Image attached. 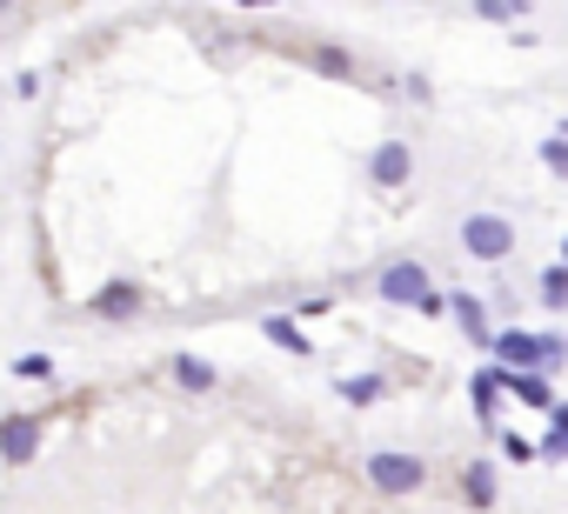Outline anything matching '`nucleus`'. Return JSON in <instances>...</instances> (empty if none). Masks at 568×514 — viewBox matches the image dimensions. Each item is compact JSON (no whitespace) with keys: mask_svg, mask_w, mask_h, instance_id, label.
<instances>
[{"mask_svg":"<svg viewBox=\"0 0 568 514\" xmlns=\"http://www.w3.org/2000/svg\"><path fill=\"white\" fill-rule=\"evenodd\" d=\"M368 481H375L381 494H415V488H422V461H415V455H375V461H368Z\"/></svg>","mask_w":568,"mask_h":514,"instance_id":"obj_1","label":"nucleus"},{"mask_svg":"<svg viewBox=\"0 0 568 514\" xmlns=\"http://www.w3.org/2000/svg\"><path fill=\"white\" fill-rule=\"evenodd\" d=\"M461 241H468V254H481V261H502V254L515 247V227L495 221V214H475V221L461 227Z\"/></svg>","mask_w":568,"mask_h":514,"instance_id":"obj_2","label":"nucleus"},{"mask_svg":"<svg viewBox=\"0 0 568 514\" xmlns=\"http://www.w3.org/2000/svg\"><path fill=\"white\" fill-rule=\"evenodd\" d=\"M495 355L515 361V368H528V361H561V340H555V334H542V340H535V334H502ZM515 368H509V375H515Z\"/></svg>","mask_w":568,"mask_h":514,"instance_id":"obj_3","label":"nucleus"},{"mask_svg":"<svg viewBox=\"0 0 568 514\" xmlns=\"http://www.w3.org/2000/svg\"><path fill=\"white\" fill-rule=\"evenodd\" d=\"M34 448H41V427L27 421V414H14V421H0V461H34Z\"/></svg>","mask_w":568,"mask_h":514,"instance_id":"obj_4","label":"nucleus"},{"mask_svg":"<svg viewBox=\"0 0 568 514\" xmlns=\"http://www.w3.org/2000/svg\"><path fill=\"white\" fill-rule=\"evenodd\" d=\"M381 294H388V301H422L428 281H422V268L409 261V268H388V275H381Z\"/></svg>","mask_w":568,"mask_h":514,"instance_id":"obj_5","label":"nucleus"},{"mask_svg":"<svg viewBox=\"0 0 568 514\" xmlns=\"http://www.w3.org/2000/svg\"><path fill=\"white\" fill-rule=\"evenodd\" d=\"M375 181H381V188H401V181H409V147H401V141L375 147Z\"/></svg>","mask_w":568,"mask_h":514,"instance_id":"obj_6","label":"nucleus"},{"mask_svg":"<svg viewBox=\"0 0 568 514\" xmlns=\"http://www.w3.org/2000/svg\"><path fill=\"white\" fill-rule=\"evenodd\" d=\"M495 388H515L528 407H548V381H535V375H522V381H515V375L502 368V375H495Z\"/></svg>","mask_w":568,"mask_h":514,"instance_id":"obj_7","label":"nucleus"},{"mask_svg":"<svg viewBox=\"0 0 568 514\" xmlns=\"http://www.w3.org/2000/svg\"><path fill=\"white\" fill-rule=\"evenodd\" d=\"M94 308H101V314H108V321H127V314H134V308H141V294H134V288H108V294H101V301H94Z\"/></svg>","mask_w":568,"mask_h":514,"instance_id":"obj_8","label":"nucleus"},{"mask_svg":"<svg viewBox=\"0 0 568 514\" xmlns=\"http://www.w3.org/2000/svg\"><path fill=\"white\" fill-rule=\"evenodd\" d=\"M468 501H475V507L495 501V474H489V468H468Z\"/></svg>","mask_w":568,"mask_h":514,"instance_id":"obj_9","label":"nucleus"},{"mask_svg":"<svg viewBox=\"0 0 568 514\" xmlns=\"http://www.w3.org/2000/svg\"><path fill=\"white\" fill-rule=\"evenodd\" d=\"M175 375H181L188 388H214V368H208V361H194V355H181V361H175Z\"/></svg>","mask_w":568,"mask_h":514,"instance_id":"obj_10","label":"nucleus"},{"mask_svg":"<svg viewBox=\"0 0 568 514\" xmlns=\"http://www.w3.org/2000/svg\"><path fill=\"white\" fill-rule=\"evenodd\" d=\"M268 340H281L288 355H308V340H301V327H288V321H268Z\"/></svg>","mask_w":568,"mask_h":514,"instance_id":"obj_11","label":"nucleus"},{"mask_svg":"<svg viewBox=\"0 0 568 514\" xmlns=\"http://www.w3.org/2000/svg\"><path fill=\"white\" fill-rule=\"evenodd\" d=\"M14 375H27V381H47V375H54V361H47V355H21V361H14Z\"/></svg>","mask_w":568,"mask_h":514,"instance_id":"obj_12","label":"nucleus"},{"mask_svg":"<svg viewBox=\"0 0 568 514\" xmlns=\"http://www.w3.org/2000/svg\"><path fill=\"white\" fill-rule=\"evenodd\" d=\"M455 314H461V327H468V334H481V301H468V294H461V301H455Z\"/></svg>","mask_w":568,"mask_h":514,"instance_id":"obj_13","label":"nucleus"},{"mask_svg":"<svg viewBox=\"0 0 568 514\" xmlns=\"http://www.w3.org/2000/svg\"><path fill=\"white\" fill-rule=\"evenodd\" d=\"M561 288H568V281H561V268H548V275H542V294H548V308L561 301Z\"/></svg>","mask_w":568,"mask_h":514,"instance_id":"obj_14","label":"nucleus"},{"mask_svg":"<svg viewBox=\"0 0 568 514\" xmlns=\"http://www.w3.org/2000/svg\"><path fill=\"white\" fill-rule=\"evenodd\" d=\"M342 394H348V401H375V394H381V381H348Z\"/></svg>","mask_w":568,"mask_h":514,"instance_id":"obj_15","label":"nucleus"}]
</instances>
